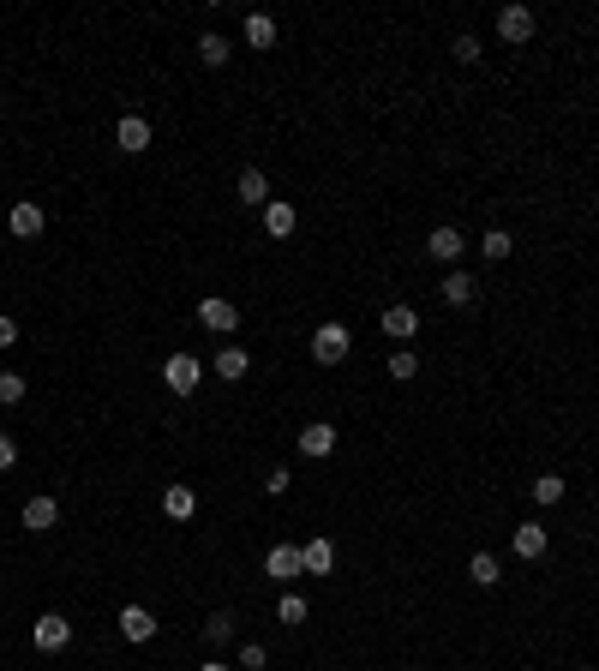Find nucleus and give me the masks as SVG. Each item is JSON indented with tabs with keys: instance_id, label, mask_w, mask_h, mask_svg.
<instances>
[{
	"instance_id": "obj_1",
	"label": "nucleus",
	"mask_w": 599,
	"mask_h": 671,
	"mask_svg": "<svg viewBox=\"0 0 599 671\" xmlns=\"http://www.w3.org/2000/svg\"><path fill=\"white\" fill-rule=\"evenodd\" d=\"M348 354H354L348 324H336V318H330V324H318V330H312V360H318V366H342Z\"/></svg>"
},
{
	"instance_id": "obj_2",
	"label": "nucleus",
	"mask_w": 599,
	"mask_h": 671,
	"mask_svg": "<svg viewBox=\"0 0 599 671\" xmlns=\"http://www.w3.org/2000/svg\"><path fill=\"white\" fill-rule=\"evenodd\" d=\"M534 36H540V12H534V6H504V12H498V42L528 48Z\"/></svg>"
},
{
	"instance_id": "obj_3",
	"label": "nucleus",
	"mask_w": 599,
	"mask_h": 671,
	"mask_svg": "<svg viewBox=\"0 0 599 671\" xmlns=\"http://www.w3.org/2000/svg\"><path fill=\"white\" fill-rule=\"evenodd\" d=\"M162 384H168L174 396H192V390L204 384V360H198V354H168V360H162Z\"/></svg>"
},
{
	"instance_id": "obj_4",
	"label": "nucleus",
	"mask_w": 599,
	"mask_h": 671,
	"mask_svg": "<svg viewBox=\"0 0 599 671\" xmlns=\"http://www.w3.org/2000/svg\"><path fill=\"white\" fill-rule=\"evenodd\" d=\"M156 144V126L144 120V114H120L114 120V150H126V156H144Z\"/></svg>"
},
{
	"instance_id": "obj_5",
	"label": "nucleus",
	"mask_w": 599,
	"mask_h": 671,
	"mask_svg": "<svg viewBox=\"0 0 599 671\" xmlns=\"http://www.w3.org/2000/svg\"><path fill=\"white\" fill-rule=\"evenodd\" d=\"M198 324L216 330V336H234V330H240V306H234L228 294H204V300H198Z\"/></svg>"
},
{
	"instance_id": "obj_6",
	"label": "nucleus",
	"mask_w": 599,
	"mask_h": 671,
	"mask_svg": "<svg viewBox=\"0 0 599 671\" xmlns=\"http://www.w3.org/2000/svg\"><path fill=\"white\" fill-rule=\"evenodd\" d=\"M30 642H36V654H60V648H72V624L60 612H42L30 624Z\"/></svg>"
},
{
	"instance_id": "obj_7",
	"label": "nucleus",
	"mask_w": 599,
	"mask_h": 671,
	"mask_svg": "<svg viewBox=\"0 0 599 671\" xmlns=\"http://www.w3.org/2000/svg\"><path fill=\"white\" fill-rule=\"evenodd\" d=\"M6 228H12L18 240H42V228H48V216H42V204H30V198H18V204H6Z\"/></svg>"
},
{
	"instance_id": "obj_8",
	"label": "nucleus",
	"mask_w": 599,
	"mask_h": 671,
	"mask_svg": "<svg viewBox=\"0 0 599 671\" xmlns=\"http://www.w3.org/2000/svg\"><path fill=\"white\" fill-rule=\"evenodd\" d=\"M510 546H516V558H522V564H540V558H546V546H552V534H546V522H516Z\"/></svg>"
},
{
	"instance_id": "obj_9",
	"label": "nucleus",
	"mask_w": 599,
	"mask_h": 671,
	"mask_svg": "<svg viewBox=\"0 0 599 671\" xmlns=\"http://www.w3.org/2000/svg\"><path fill=\"white\" fill-rule=\"evenodd\" d=\"M300 456H312V462H330V456H336V426H330V420H312V426H300Z\"/></svg>"
},
{
	"instance_id": "obj_10",
	"label": "nucleus",
	"mask_w": 599,
	"mask_h": 671,
	"mask_svg": "<svg viewBox=\"0 0 599 671\" xmlns=\"http://www.w3.org/2000/svg\"><path fill=\"white\" fill-rule=\"evenodd\" d=\"M120 636H126L132 648L156 642V612H150V606H120Z\"/></svg>"
},
{
	"instance_id": "obj_11",
	"label": "nucleus",
	"mask_w": 599,
	"mask_h": 671,
	"mask_svg": "<svg viewBox=\"0 0 599 671\" xmlns=\"http://www.w3.org/2000/svg\"><path fill=\"white\" fill-rule=\"evenodd\" d=\"M294 228H300V204H288V198H270V204H264V234H270V240H288Z\"/></svg>"
},
{
	"instance_id": "obj_12",
	"label": "nucleus",
	"mask_w": 599,
	"mask_h": 671,
	"mask_svg": "<svg viewBox=\"0 0 599 671\" xmlns=\"http://www.w3.org/2000/svg\"><path fill=\"white\" fill-rule=\"evenodd\" d=\"M378 330H384L390 342H408V336H420V312H414V306H384V312H378Z\"/></svg>"
},
{
	"instance_id": "obj_13",
	"label": "nucleus",
	"mask_w": 599,
	"mask_h": 671,
	"mask_svg": "<svg viewBox=\"0 0 599 671\" xmlns=\"http://www.w3.org/2000/svg\"><path fill=\"white\" fill-rule=\"evenodd\" d=\"M300 570H306V576H330V570H336V540H330V534L306 540V546H300Z\"/></svg>"
},
{
	"instance_id": "obj_14",
	"label": "nucleus",
	"mask_w": 599,
	"mask_h": 671,
	"mask_svg": "<svg viewBox=\"0 0 599 671\" xmlns=\"http://www.w3.org/2000/svg\"><path fill=\"white\" fill-rule=\"evenodd\" d=\"M264 576L270 582H300L306 570H300V546H270L264 552Z\"/></svg>"
},
{
	"instance_id": "obj_15",
	"label": "nucleus",
	"mask_w": 599,
	"mask_h": 671,
	"mask_svg": "<svg viewBox=\"0 0 599 671\" xmlns=\"http://www.w3.org/2000/svg\"><path fill=\"white\" fill-rule=\"evenodd\" d=\"M234 198H240L246 210H264V204H270V180H264V168H240V180H234Z\"/></svg>"
},
{
	"instance_id": "obj_16",
	"label": "nucleus",
	"mask_w": 599,
	"mask_h": 671,
	"mask_svg": "<svg viewBox=\"0 0 599 671\" xmlns=\"http://www.w3.org/2000/svg\"><path fill=\"white\" fill-rule=\"evenodd\" d=\"M240 36H246V48H252V54H264V48H276V18H270V12H246Z\"/></svg>"
},
{
	"instance_id": "obj_17",
	"label": "nucleus",
	"mask_w": 599,
	"mask_h": 671,
	"mask_svg": "<svg viewBox=\"0 0 599 671\" xmlns=\"http://www.w3.org/2000/svg\"><path fill=\"white\" fill-rule=\"evenodd\" d=\"M462 246H468V240H462V234H456L450 222L426 234V258H438V264H456V258H462Z\"/></svg>"
},
{
	"instance_id": "obj_18",
	"label": "nucleus",
	"mask_w": 599,
	"mask_h": 671,
	"mask_svg": "<svg viewBox=\"0 0 599 671\" xmlns=\"http://www.w3.org/2000/svg\"><path fill=\"white\" fill-rule=\"evenodd\" d=\"M18 522H24L30 534H48V528H60V498H30Z\"/></svg>"
},
{
	"instance_id": "obj_19",
	"label": "nucleus",
	"mask_w": 599,
	"mask_h": 671,
	"mask_svg": "<svg viewBox=\"0 0 599 671\" xmlns=\"http://www.w3.org/2000/svg\"><path fill=\"white\" fill-rule=\"evenodd\" d=\"M246 372H252V354H246V348H234V342L216 348V378H222V384H240Z\"/></svg>"
},
{
	"instance_id": "obj_20",
	"label": "nucleus",
	"mask_w": 599,
	"mask_h": 671,
	"mask_svg": "<svg viewBox=\"0 0 599 671\" xmlns=\"http://www.w3.org/2000/svg\"><path fill=\"white\" fill-rule=\"evenodd\" d=\"M564 492H570V480H564V474H540V480H528V498H534L540 510L564 504Z\"/></svg>"
},
{
	"instance_id": "obj_21",
	"label": "nucleus",
	"mask_w": 599,
	"mask_h": 671,
	"mask_svg": "<svg viewBox=\"0 0 599 671\" xmlns=\"http://www.w3.org/2000/svg\"><path fill=\"white\" fill-rule=\"evenodd\" d=\"M438 294H444V300H450V306H474V294H480V282H474V276H468V270H450V276H444V288H438Z\"/></svg>"
},
{
	"instance_id": "obj_22",
	"label": "nucleus",
	"mask_w": 599,
	"mask_h": 671,
	"mask_svg": "<svg viewBox=\"0 0 599 671\" xmlns=\"http://www.w3.org/2000/svg\"><path fill=\"white\" fill-rule=\"evenodd\" d=\"M468 582H474V588H498V582H504V564H498L492 552H474V558H468Z\"/></svg>"
},
{
	"instance_id": "obj_23",
	"label": "nucleus",
	"mask_w": 599,
	"mask_h": 671,
	"mask_svg": "<svg viewBox=\"0 0 599 671\" xmlns=\"http://www.w3.org/2000/svg\"><path fill=\"white\" fill-rule=\"evenodd\" d=\"M192 510H198V492H192V486H168V492H162V516H174V522H186Z\"/></svg>"
},
{
	"instance_id": "obj_24",
	"label": "nucleus",
	"mask_w": 599,
	"mask_h": 671,
	"mask_svg": "<svg viewBox=\"0 0 599 671\" xmlns=\"http://www.w3.org/2000/svg\"><path fill=\"white\" fill-rule=\"evenodd\" d=\"M228 54H234V42H228V36H216V30H204V36H198V60H204V66H228Z\"/></svg>"
},
{
	"instance_id": "obj_25",
	"label": "nucleus",
	"mask_w": 599,
	"mask_h": 671,
	"mask_svg": "<svg viewBox=\"0 0 599 671\" xmlns=\"http://www.w3.org/2000/svg\"><path fill=\"white\" fill-rule=\"evenodd\" d=\"M480 252H486V264H498V258L516 252V234H510V228H486V234H480Z\"/></svg>"
},
{
	"instance_id": "obj_26",
	"label": "nucleus",
	"mask_w": 599,
	"mask_h": 671,
	"mask_svg": "<svg viewBox=\"0 0 599 671\" xmlns=\"http://www.w3.org/2000/svg\"><path fill=\"white\" fill-rule=\"evenodd\" d=\"M384 372H390L396 384H414V378H420V354H408V348H390V360H384Z\"/></svg>"
},
{
	"instance_id": "obj_27",
	"label": "nucleus",
	"mask_w": 599,
	"mask_h": 671,
	"mask_svg": "<svg viewBox=\"0 0 599 671\" xmlns=\"http://www.w3.org/2000/svg\"><path fill=\"white\" fill-rule=\"evenodd\" d=\"M276 618H282V624H288V630H300V624H306V618H312V606H306V600H300V594H282V606H276Z\"/></svg>"
},
{
	"instance_id": "obj_28",
	"label": "nucleus",
	"mask_w": 599,
	"mask_h": 671,
	"mask_svg": "<svg viewBox=\"0 0 599 671\" xmlns=\"http://www.w3.org/2000/svg\"><path fill=\"white\" fill-rule=\"evenodd\" d=\"M24 396H30V384H24L18 372H0V408H18Z\"/></svg>"
},
{
	"instance_id": "obj_29",
	"label": "nucleus",
	"mask_w": 599,
	"mask_h": 671,
	"mask_svg": "<svg viewBox=\"0 0 599 671\" xmlns=\"http://www.w3.org/2000/svg\"><path fill=\"white\" fill-rule=\"evenodd\" d=\"M450 48H456V60H468V66H474V60H480V54H486V42H480V36H474V30H462V36H456V42H450Z\"/></svg>"
},
{
	"instance_id": "obj_30",
	"label": "nucleus",
	"mask_w": 599,
	"mask_h": 671,
	"mask_svg": "<svg viewBox=\"0 0 599 671\" xmlns=\"http://www.w3.org/2000/svg\"><path fill=\"white\" fill-rule=\"evenodd\" d=\"M270 666V648H264V642H246V648H240V671H264Z\"/></svg>"
},
{
	"instance_id": "obj_31",
	"label": "nucleus",
	"mask_w": 599,
	"mask_h": 671,
	"mask_svg": "<svg viewBox=\"0 0 599 671\" xmlns=\"http://www.w3.org/2000/svg\"><path fill=\"white\" fill-rule=\"evenodd\" d=\"M228 636H234V618H228V612H216V618L204 624V642H216V648H222Z\"/></svg>"
},
{
	"instance_id": "obj_32",
	"label": "nucleus",
	"mask_w": 599,
	"mask_h": 671,
	"mask_svg": "<svg viewBox=\"0 0 599 671\" xmlns=\"http://www.w3.org/2000/svg\"><path fill=\"white\" fill-rule=\"evenodd\" d=\"M12 468H18V438L0 432V474H12Z\"/></svg>"
},
{
	"instance_id": "obj_33",
	"label": "nucleus",
	"mask_w": 599,
	"mask_h": 671,
	"mask_svg": "<svg viewBox=\"0 0 599 671\" xmlns=\"http://www.w3.org/2000/svg\"><path fill=\"white\" fill-rule=\"evenodd\" d=\"M288 486H294V474H288V468H270V480H264V492H270V498H282Z\"/></svg>"
},
{
	"instance_id": "obj_34",
	"label": "nucleus",
	"mask_w": 599,
	"mask_h": 671,
	"mask_svg": "<svg viewBox=\"0 0 599 671\" xmlns=\"http://www.w3.org/2000/svg\"><path fill=\"white\" fill-rule=\"evenodd\" d=\"M6 348H18V324H12V318L0 312V354H6Z\"/></svg>"
},
{
	"instance_id": "obj_35",
	"label": "nucleus",
	"mask_w": 599,
	"mask_h": 671,
	"mask_svg": "<svg viewBox=\"0 0 599 671\" xmlns=\"http://www.w3.org/2000/svg\"><path fill=\"white\" fill-rule=\"evenodd\" d=\"M198 671H234V666H222V660H204V666H198Z\"/></svg>"
},
{
	"instance_id": "obj_36",
	"label": "nucleus",
	"mask_w": 599,
	"mask_h": 671,
	"mask_svg": "<svg viewBox=\"0 0 599 671\" xmlns=\"http://www.w3.org/2000/svg\"><path fill=\"white\" fill-rule=\"evenodd\" d=\"M582 671H594V666H582Z\"/></svg>"
}]
</instances>
